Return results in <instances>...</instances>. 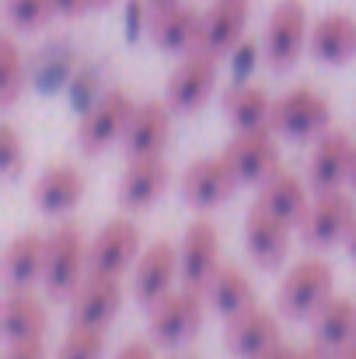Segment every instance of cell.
<instances>
[{"instance_id": "484cf974", "label": "cell", "mask_w": 356, "mask_h": 359, "mask_svg": "<svg viewBox=\"0 0 356 359\" xmlns=\"http://www.w3.org/2000/svg\"><path fill=\"white\" fill-rule=\"evenodd\" d=\"M46 269V238L28 231L7 244L4 251V279L11 283V290H32L35 279H42Z\"/></svg>"}, {"instance_id": "3957f363", "label": "cell", "mask_w": 356, "mask_h": 359, "mask_svg": "<svg viewBox=\"0 0 356 359\" xmlns=\"http://www.w3.org/2000/svg\"><path fill=\"white\" fill-rule=\"evenodd\" d=\"M203 300H206L203 290L185 286V283H182V290H168L164 297H157L150 304V314H147L154 342L182 346L185 339H192L203 325Z\"/></svg>"}, {"instance_id": "e0dca14e", "label": "cell", "mask_w": 356, "mask_h": 359, "mask_svg": "<svg viewBox=\"0 0 356 359\" xmlns=\"http://www.w3.org/2000/svg\"><path fill=\"white\" fill-rule=\"evenodd\" d=\"M244 25H248V0H213L203 11L196 49H206L220 60L231 56L235 46L244 39Z\"/></svg>"}, {"instance_id": "f1b7e54d", "label": "cell", "mask_w": 356, "mask_h": 359, "mask_svg": "<svg viewBox=\"0 0 356 359\" xmlns=\"http://www.w3.org/2000/svg\"><path fill=\"white\" fill-rule=\"evenodd\" d=\"M203 297L220 318H231V314L255 304V290L237 265H217V272L203 286Z\"/></svg>"}, {"instance_id": "b9f144b4", "label": "cell", "mask_w": 356, "mask_h": 359, "mask_svg": "<svg viewBox=\"0 0 356 359\" xmlns=\"http://www.w3.org/2000/svg\"><path fill=\"white\" fill-rule=\"evenodd\" d=\"M168 4H178V0H147L150 11H154V7H168Z\"/></svg>"}, {"instance_id": "ee69618b", "label": "cell", "mask_w": 356, "mask_h": 359, "mask_svg": "<svg viewBox=\"0 0 356 359\" xmlns=\"http://www.w3.org/2000/svg\"><path fill=\"white\" fill-rule=\"evenodd\" d=\"M109 4H116V0H91V7H109Z\"/></svg>"}, {"instance_id": "836d02e7", "label": "cell", "mask_w": 356, "mask_h": 359, "mask_svg": "<svg viewBox=\"0 0 356 359\" xmlns=\"http://www.w3.org/2000/svg\"><path fill=\"white\" fill-rule=\"evenodd\" d=\"M4 359H49L42 339H21V342H7Z\"/></svg>"}, {"instance_id": "7c38bea8", "label": "cell", "mask_w": 356, "mask_h": 359, "mask_svg": "<svg viewBox=\"0 0 356 359\" xmlns=\"http://www.w3.org/2000/svg\"><path fill=\"white\" fill-rule=\"evenodd\" d=\"M217 255H220V238H217L213 220H206V217L192 220L182 234V244H178V276H182V283L203 290L210 283V276L217 272V265H220Z\"/></svg>"}, {"instance_id": "d6a6232c", "label": "cell", "mask_w": 356, "mask_h": 359, "mask_svg": "<svg viewBox=\"0 0 356 359\" xmlns=\"http://www.w3.org/2000/svg\"><path fill=\"white\" fill-rule=\"evenodd\" d=\"M0 140H4V157H0V168H4V175L7 178H14L18 175V168H21V140H18V133H14V126H0Z\"/></svg>"}, {"instance_id": "7402d4cb", "label": "cell", "mask_w": 356, "mask_h": 359, "mask_svg": "<svg viewBox=\"0 0 356 359\" xmlns=\"http://www.w3.org/2000/svg\"><path fill=\"white\" fill-rule=\"evenodd\" d=\"M81 199H84V175L74 164H53L32 185V203L49 217H63L77 210Z\"/></svg>"}, {"instance_id": "9c48e42d", "label": "cell", "mask_w": 356, "mask_h": 359, "mask_svg": "<svg viewBox=\"0 0 356 359\" xmlns=\"http://www.w3.org/2000/svg\"><path fill=\"white\" fill-rule=\"evenodd\" d=\"M67 300H70V325L105 328L122 307V283H119V276L88 272Z\"/></svg>"}, {"instance_id": "5b68a950", "label": "cell", "mask_w": 356, "mask_h": 359, "mask_svg": "<svg viewBox=\"0 0 356 359\" xmlns=\"http://www.w3.org/2000/svg\"><path fill=\"white\" fill-rule=\"evenodd\" d=\"M329 297H332V269H329V262L325 258H304L283 276L276 304H279L283 318L301 321V318H315V311Z\"/></svg>"}, {"instance_id": "d4e9b609", "label": "cell", "mask_w": 356, "mask_h": 359, "mask_svg": "<svg viewBox=\"0 0 356 359\" xmlns=\"http://www.w3.org/2000/svg\"><path fill=\"white\" fill-rule=\"evenodd\" d=\"M311 332L318 346H325L329 353H339L343 346L356 342V304L350 297H329L315 311Z\"/></svg>"}, {"instance_id": "30bf717a", "label": "cell", "mask_w": 356, "mask_h": 359, "mask_svg": "<svg viewBox=\"0 0 356 359\" xmlns=\"http://www.w3.org/2000/svg\"><path fill=\"white\" fill-rule=\"evenodd\" d=\"M237 185V175L231 171V164L220 157H203V161H192L185 171H182V199L196 210H210V206H220L224 199H231Z\"/></svg>"}, {"instance_id": "f35d334b", "label": "cell", "mask_w": 356, "mask_h": 359, "mask_svg": "<svg viewBox=\"0 0 356 359\" xmlns=\"http://www.w3.org/2000/svg\"><path fill=\"white\" fill-rule=\"evenodd\" d=\"M297 359H332V353H329L325 346H318V342H311V346H304V349H297Z\"/></svg>"}, {"instance_id": "d590c367", "label": "cell", "mask_w": 356, "mask_h": 359, "mask_svg": "<svg viewBox=\"0 0 356 359\" xmlns=\"http://www.w3.org/2000/svg\"><path fill=\"white\" fill-rule=\"evenodd\" d=\"M112 359H157V356H154V349L147 342H126Z\"/></svg>"}, {"instance_id": "ba28073f", "label": "cell", "mask_w": 356, "mask_h": 359, "mask_svg": "<svg viewBox=\"0 0 356 359\" xmlns=\"http://www.w3.org/2000/svg\"><path fill=\"white\" fill-rule=\"evenodd\" d=\"M133 98H129V91H122V88H112V91H105L91 109H88V116L77 122V133H74V140H77V150H84V154H102L112 140H122V129H126V122L133 116Z\"/></svg>"}, {"instance_id": "6da1fadb", "label": "cell", "mask_w": 356, "mask_h": 359, "mask_svg": "<svg viewBox=\"0 0 356 359\" xmlns=\"http://www.w3.org/2000/svg\"><path fill=\"white\" fill-rule=\"evenodd\" d=\"M88 276V244L74 220L56 224V231L46 238V269L42 286L49 297H70L77 283Z\"/></svg>"}, {"instance_id": "52a82bcc", "label": "cell", "mask_w": 356, "mask_h": 359, "mask_svg": "<svg viewBox=\"0 0 356 359\" xmlns=\"http://www.w3.org/2000/svg\"><path fill=\"white\" fill-rule=\"evenodd\" d=\"M353 224H356L353 196H346L343 189H336V192H315V199H311L304 220L297 224V231H301L304 244L329 248V244L346 238Z\"/></svg>"}, {"instance_id": "ab89813d", "label": "cell", "mask_w": 356, "mask_h": 359, "mask_svg": "<svg viewBox=\"0 0 356 359\" xmlns=\"http://www.w3.org/2000/svg\"><path fill=\"white\" fill-rule=\"evenodd\" d=\"M343 244H346V255H350V258H353V262H356V224H353V227H350V234L343 238Z\"/></svg>"}, {"instance_id": "2e32d148", "label": "cell", "mask_w": 356, "mask_h": 359, "mask_svg": "<svg viewBox=\"0 0 356 359\" xmlns=\"http://www.w3.org/2000/svg\"><path fill=\"white\" fill-rule=\"evenodd\" d=\"M272 342H279V325H276V314L251 304L244 311H237L228 318V328H224V346L228 353L237 359H255L262 349H269Z\"/></svg>"}, {"instance_id": "8fae6325", "label": "cell", "mask_w": 356, "mask_h": 359, "mask_svg": "<svg viewBox=\"0 0 356 359\" xmlns=\"http://www.w3.org/2000/svg\"><path fill=\"white\" fill-rule=\"evenodd\" d=\"M140 251V231L133 220H109L95 238L88 241V272L98 276H122Z\"/></svg>"}, {"instance_id": "74e56055", "label": "cell", "mask_w": 356, "mask_h": 359, "mask_svg": "<svg viewBox=\"0 0 356 359\" xmlns=\"http://www.w3.org/2000/svg\"><path fill=\"white\" fill-rule=\"evenodd\" d=\"M255 359H297V349L286 346V342H272L269 349H262Z\"/></svg>"}, {"instance_id": "8d00e7d4", "label": "cell", "mask_w": 356, "mask_h": 359, "mask_svg": "<svg viewBox=\"0 0 356 359\" xmlns=\"http://www.w3.org/2000/svg\"><path fill=\"white\" fill-rule=\"evenodd\" d=\"M53 7H56V14H63V18H77V14H84V11L91 7V0H53Z\"/></svg>"}, {"instance_id": "f6af8a7d", "label": "cell", "mask_w": 356, "mask_h": 359, "mask_svg": "<svg viewBox=\"0 0 356 359\" xmlns=\"http://www.w3.org/2000/svg\"><path fill=\"white\" fill-rule=\"evenodd\" d=\"M171 359H192V356H171Z\"/></svg>"}, {"instance_id": "f546056e", "label": "cell", "mask_w": 356, "mask_h": 359, "mask_svg": "<svg viewBox=\"0 0 356 359\" xmlns=\"http://www.w3.org/2000/svg\"><path fill=\"white\" fill-rule=\"evenodd\" d=\"M105 353V332L91 328V325H70V332L63 335L56 359H102Z\"/></svg>"}, {"instance_id": "60d3db41", "label": "cell", "mask_w": 356, "mask_h": 359, "mask_svg": "<svg viewBox=\"0 0 356 359\" xmlns=\"http://www.w3.org/2000/svg\"><path fill=\"white\" fill-rule=\"evenodd\" d=\"M332 359H356V342H350V346H343L339 353H332Z\"/></svg>"}, {"instance_id": "83f0119b", "label": "cell", "mask_w": 356, "mask_h": 359, "mask_svg": "<svg viewBox=\"0 0 356 359\" xmlns=\"http://www.w3.org/2000/svg\"><path fill=\"white\" fill-rule=\"evenodd\" d=\"M224 116L237 133L248 129H272V98L258 84H235L224 91Z\"/></svg>"}, {"instance_id": "1f68e13d", "label": "cell", "mask_w": 356, "mask_h": 359, "mask_svg": "<svg viewBox=\"0 0 356 359\" xmlns=\"http://www.w3.org/2000/svg\"><path fill=\"white\" fill-rule=\"evenodd\" d=\"M4 14H7L11 28L35 32L56 14V7H53V0H4Z\"/></svg>"}, {"instance_id": "9a60e30c", "label": "cell", "mask_w": 356, "mask_h": 359, "mask_svg": "<svg viewBox=\"0 0 356 359\" xmlns=\"http://www.w3.org/2000/svg\"><path fill=\"white\" fill-rule=\"evenodd\" d=\"M224 161L231 164L241 185H258L276 171V143L272 129H248L237 133L224 150Z\"/></svg>"}, {"instance_id": "cb8c5ba5", "label": "cell", "mask_w": 356, "mask_h": 359, "mask_svg": "<svg viewBox=\"0 0 356 359\" xmlns=\"http://www.w3.org/2000/svg\"><path fill=\"white\" fill-rule=\"evenodd\" d=\"M168 109L161 102H143L133 109V116L122 129V150L129 157H150L161 154L168 143Z\"/></svg>"}, {"instance_id": "4dcf8cb0", "label": "cell", "mask_w": 356, "mask_h": 359, "mask_svg": "<svg viewBox=\"0 0 356 359\" xmlns=\"http://www.w3.org/2000/svg\"><path fill=\"white\" fill-rule=\"evenodd\" d=\"M25 84V67H21V53L14 46L11 35L0 39V105H14Z\"/></svg>"}, {"instance_id": "e575fe53", "label": "cell", "mask_w": 356, "mask_h": 359, "mask_svg": "<svg viewBox=\"0 0 356 359\" xmlns=\"http://www.w3.org/2000/svg\"><path fill=\"white\" fill-rule=\"evenodd\" d=\"M231 56H235V63H237V77H244V70L255 67V42H244V39H241Z\"/></svg>"}, {"instance_id": "7a4b0ae2", "label": "cell", "mask_w": 356, "mask_h": 359, "mask_svg": "<svg viewBox=\"0 0 356 359\" xmlns=\"http://www.w3.org/2000/svg\"><path fill=\"white\" fill-rule=\"evenodd\" d=\"M308 7L304 0H279L272 11H269V21H265V32H262V56H265V67L283 74L290 70L304 46H308Z\"/></svg>"}, {"instance_id": "ac0fdd59", "label": "cell", "mask_w": 356, "mask_h": 359, "mask_svg": "<svg viewBox=\"0 0 356 359\" xmlns=\"http://www.w3.org/2000/svg\"><path fill=\"white\" fill-rule=\"evenodd\" d=\"M168 182H171V171H168V161L161 154L129 157V164L119 175V203L126 210H147L150 203L161 199Z\"/></svg>"}, {"instance_id": "5bb4252c", "label": "cell", "mask_w": 356, "mask_h": 359, "mask_svg": "<svg viewBox=\"0 0 356 359\" xmlns=\"http://www.w3.org/2000/svg\"><path fill=\"white\" fill-rule=\"evenodd\" d=\"M356 143L346 133H322L318 147L308 161V185L315 192H336L343 185H350V164H353Z\"/></svg>"}, {"instance_id": "603a6c76", "label": "cell", "mask_w": 356, "mask_h": 359, "mask_svg": "<svg viewBox=\"0 0 356 359\" xmlns=\"http://www.w3.org/2000/svg\"><path fill=\"white\" fill-rule=\"evenodd\" d=\"M308 49L322 63H350L356 56V18L346 11L322 14L308 32Z\"/></svg>"}, {"instance_id": "8992f818", "label": "cell", "mask_w": 356, "mask_h": 359, "mask_svg": "<svg viewBox=\"0 0 356 359\" xmlns=\"http://www.w3.org/2000/svg\"><path fill=\"white\" fill-rule=\"evenodd\" d=\"M217 63H220V56H213L206 49H189V56L168 77V88H164L168 109L171 112L199 109L217 88Z\"/></svg>"}, {"instance_id": "4fadbf2b", "label": "cell", "mask_w": 356, "mask_h": 359, "mask_svg": "<svg viewBox=\"0 0 356 359\" xmlns=\"http://www.w3.org/2000/svg\"><path fill=\"white\" fill-rule=\"evenodd\" d=\"M199 25H203V11L189 7V4H168V7H154L147 18V35L161 53H189L199 42Z\"/></svg>"}, {"instance_id": "44dd1931", "label": "cell", "mask_w": 356, "mask_h": 359, "mask_svg": "<svg viewBox=\"0 0 356 359\" xmlns=\"http://www.w3.org/2000/svg\"><path fill=\"white\" fill-rule=\"evenodd\" d=\"M308 189L311 185H304L294 171H286V168H276L265 182H258V206L265 210V213H272L276 220H283L286 227H297L301 220H304V213H308Z\"/></svg>"}, {"instance_id": "277c9868", "label": "cell", "mask_w": 356, "mask_h": 359, "mask_svg": "<svg viewBox=\"0 0 356 359\" xmlns=\"http://www.w3.org/2000/svg\"><path fill=\"white\" fill-rule=\"evenodd\" d=\"M329 119H332L329 98L308 84L290 88L272 102V133L286 140H315L329 133Z\"/></svg>"}, {"instance_id": "7bdbcfd3", "label": "cell", "mask_w": 356, "mask_h": 359, "mask_svg": "<svg viewBox=\"0 0 356 359\" xmlns=\"http://www.w3.org/2000/svg\"><path fill=\"white\" fill-rule=\"evenodd\" d=\"M350 185H353V192H356V150H353V164H350Z\"/></svg>"}, {"instance_id": "d6986e66", "label": "cell", "mask_w": 356, "mask_h": 359, "mask_svg": "<svg viewBox=\"0 0 356 359\" xmlns=\"http://www.w3.org/2000/svg\"><path fill=\"white\" fill-rule=\"evenodd\" d=\"M175 276H178V248H171L168 241H154L133 262V297L150 307L157 297L171 290Z\"/></svg>"}, {"instance_id": "4316f807", "label": "cell", "mask_w": 356, "mask_h": 359, "mask_svg": "<svg viewBox=\"0 0 356 359\" xmlns=\"http://www.w3.org/2000/svg\"><path fill=\"white\" fill-rule=\"evenodd\" d=\"M46 307L39 297H32V290H14L7 300H4V311H0V328H4V339L7 342H21V339H42L46 335Z\"/></svg>"}, {"instance_id": "ffe728a7", "label": "cell", "mask_w": 356, "mask_h": 359, "mask_svg": "<svg viewBox=\"0 0 356 359\" xmlns=\"http://www.w3.org/2000/svg\"><path fill=\"white\" fill-rule=\"evenodd\" d=\"M244 248H248L255 265L279 269L286 251H290V227L255 203L248 210V217H244Z\"/></svg>"}]
</instances>
